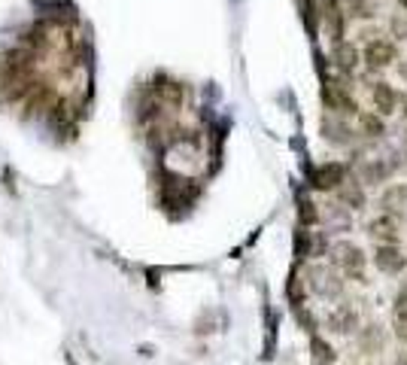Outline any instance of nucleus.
I'll return each instance as SVG.
<instances>
[{
    "mask_svg": "<svg viewBox=\"0 0 407 365\" xmlns=\"http://www.w3.org/2000/svg\"><path fill=\"white\" fill-rule=\"evenodd\" d=\"M340 201H344V204H350L353 207V210H359V207H365V192H362V182H340Z\"/></svg>",
    "mask_w": 407,
    "mask_h": 365,
    "instance_id": "12",
    "label": "nucleus"
},
{
    "mask_svg": "<svg viewBox=\"0 0 407 365\" xmlns=\"http://www.w3.org/2000/svg\"><path fill=\"white\" fill-rule=\"evenodd\" d=\"M371 347H374V350H380V347H383V335H380L377 326L365 329V335H362V350L371 353Z\"/></svg>",
    "mask_w": 407,
    "mask_h": 365,
    "instance_id": "18",
    "label": "nucleus"
},
{
    "mask_svg": "<svg viewBox=\"0 0 407 365\" xmlns=\"http://www.w3.org/2000/svg\"><path fill=\"white\" fill-rule=\"evenodd\" d=\"M368 235H371L374 240H380V244H398V226H395L392 217H377V219H371Z\"/></svg>",
    "mask_w": 407,
    "mask_h": 365,
    "instance_id": "9",
    "label": "nucleus"
},
{
    "mask_svg": "<svg viewBox=\"0 0 407 365\" xmlns=\"http://www.w3.org/2000/svg\"><path fill=\"white\" fill-rule=\"evenodd\" d=\"M362 128H365V134H371V137H380L386 131L383 119H380V116H374V113H365L362 116Z\"/></svg>",
    "mask_w": 407,
    "mask_h": 365,
    "instance_id": "17",
    "label": "nucleus"
},
{
    "mask_svg": "<svg viewBox=\"0 0 407 365\" xmlns=\"http://www.w3.org/2000/svg\"><path fill=\"white\" fill-rule=\"evenodd\" d=\"M395 332L401 341H407V289L395 298Z\"/></svg>",
    "mask_w": 407,
    "mask_h": 365,
    "instance_id": "13",
    "label": "nucleus"
},
{
    "mask_svg": "<svg viewBox=\"0 0 407 365\" xmlns=\"http://www.w3.org/2000/svg\"><path fill=\"white\" fill-rule=\"evenodd\" d=\"M346 15L350 19H371L374 15L371 0H346Z\"/></svg>",
    "mask_w": 407,
    "mask_h": 365,
    "instance_id": "15",
    "label": "nucleus"
},
{
    "mask_svg": "<svg viewBox=\"0 0 407 365\" xmlns=\"http://www.w3.org/2000/svg\"><path fill=\"white\" fill-rule=\"evenodd\" d=\"M395 61V43L392 40H377L374 37L368 46H365V64L371 70H383Z\"/></svg>",
    "mask_w": 407,
    "mask_h": 365,
    "instance_id": "3",
    "label": "nucleus"
},
{
    "mask_svg": "<svg viewBox=\"0 0 407 365\" xmlns=\"http://www.w3.org/2000/svg\"><path fill=\"white\" fill-rule=\"evenodd\" d=\"M392 31H395V37H398V40H407V22H404V19H398V15L392 19Z\"/></svg>",
    "mask_w": 407,
    "mask_h": 365,
    "instance_id": "19",
    "label": "nucleus"
},
{
    "mask_svg": "<svg viewBox=\"0 0 407 365\" xmlns=\"http://www.w3.org/2000/svg\"><path fill=\"white\" fill-rule=\"evenodd\" d=\"M389 164H383V162H368L362 168V177H365V182H383L386 177H389Z\"/></svg>",
    "mask_w": 407,
    "mask_h": 365,
    "instance_id": "14",
    "label": "nucleus"
},
{
    "mask_svg": "<svg viewBox=\"0 0 407 365\" xmlns=\"http://www.w3.org/2000/svg\"><path fill=\"white\" fill-rule=\"evenodd\" d=\"M401 77H404V79H407V61H404V64H401Z\"/></svg>",
    "mask_w": 407,
    "mask_h": 365,
    "instance_id": "20",
    "label": "nucleus"
},
{
    "mask_svg": "<svg viewBox=\"0 0 407 365\" xmlns=\"http://www.w3.org/2000/svg\"><path fill=\"white\" fill-rule=\"evenodd\" d=\"M383 207H386V217H404L407 213V186L398 182L389 192L383 195Z\"/></svg>",
    "mask_w": 407,
    "mask_h": 365,
    "instance_id": "10",
    "label": "nucleus"
},
{
    "mask_svg": "<svg viewBox=\"0 0 407 365\" xmlns=\"http://www.w3.org/2000/svg\"><path fill=\"white\" fill-rule=\"evenodd\" d=\"M398 3H401V6H404V10H407V0H398Z\"/></svg>",
    "mask_w": 407,
    "mask_h": 365,
    "instance_id": "22",
    "label": "nucleus"
},
{
    "mask_svg": "<svg viewBox=\"0 0 407 365\" xmlns=\"http://www.w3.org/2000/svg\"><path fill=\"white\" fill-rule=\"evenodd\" d=\"M356 323H359V313H356L350 304H340V308H335L326 317V326L335 332V335H350V332H356Z\"/></svg>",
    "mask_w": 407,
    "mask_h": 365,
    "instance_id": "6",
    "label": "nucleus"
},
{
    "mask_svg": "<svg viewBox=\"0 0 407 365\" xmlns=\"http://www.w3.org/2000/svg\"><path fill=\"white\" fill-rule=\"evenodd\" d=\"M344 180H346L344 164L328 162V164H322V168L317 171V177H313V186H317L319 192H331V189H337Z\"/></svg>",
    "mask_w": 407,
    "mask_h": 365,
    "instance_id": "7",
    "label": "nucleus"
},
{
    "mask_svg": "<svg viewBox=\"0 0 407 365\" xmlns=\"http://www.w3.org/2000/svg\"><path fill=\"white\" fill-rule=\"evenodd\" d=\"M313 362L317 365H331L335 362V350L328 344H322L319 338H313Z\"/></svg>",
    "mask_w": 407,
    "mask_h": 365,
    "instance_id": "16",
    "label": "nucleus"
},
{
    "mask_svg": "<svg viewBox=\"0 0 407 365\" xmlns=\"http://www.w3.org/2000/svg\"><path fill=\"white\" fill-rule=\"evenodd\" d=\"M374 265L383 274H401L407 268V259L398 250V244H380L377 253H374Z\"/></svg>",
    "mask_w": 407,
    "mask_h": 365,
    "instance_id": "4",
    "label": "nucleus"
},
{
    "mask_svg": "<svg viewBox=\"0 0 407 365\" xmlns=\"http://www.w3.org/2000/svg\"><path fill=\"white\" fill-rule=\"evenodd\" d=\"M401 104H404V113H407V95H404V98H401Z\"/></svg>",
    "mask_w": 407,
    "mask_h": 365,
    "instance_id": "21",
    "label": "nucleus"
},
{
    "mask_svg": "<svg viewBox=\"0 0 407 365\" xmlns=\"http://www.w3.org/2000/svg\"><path fill=\"white\" fill-rule=\"evenodd\" d=\"M307 277H310V289L319 298H337L344 293V280H340L331 268H326V265H313V268L307 271Z\"/></svg>",
    "mask_w": 407,
    "mask_h": 365,
    "instance_id": "2",
    "label": "nucleus"
},
{
    "mask_svg": "<svg viewBox=\"0 0 407 365\" xmlns=\"http://www.w3.org/2000/svg\"><path fill=\"white\" fill-rule=\"evenodd\" d=\"M331 259H335V265L346 274V277L365 280V253L356 244H350V240H340V244H335V247H331Z\"/></svg>",
    "mask_w": 407,
    "mask_h": 365,
    "instance_id": "1",
    "label": "nucleus"
},
{
    "mask_svg": "<svg viewBox=\"0 0 407 365\" xmlns=\"http://www.w3.org/2000/svg\"><path fill=\"white\" fill-rule=\"evenodd\" d=\"M322 101H326L328 110H335V113H356V101H353V95L346 91V86H340V82H328L326 88H322Z\"/></svg>",
    "mask_w": 407,
    "mask_h": 365,
    "instance_id": "5",
    "label": "nucleus"
},
{
    "mask_svg": "<svg viewBox=\"0 0 407 365\" xmlns=\"http://www.w3.org/2000/svg\"><path fill=\"white\" fill-rule=\"evenodd\" d=\"M371 101H374V110H377L380 116H389V113H395L398 95L392 91V86H389V82H374V88H371Z\"/></svg>",
    "mask_w": 407,
    "mask_h": 365,
    "instance_id": "8",
    "label": "nucleus"
},
{
    "mask_svg": "<svg viewBox=\"0 0 407 365\" xmlns=\"http://www.w3.org/2000/svg\"><path fill=\"white\" fill-rule=\"evenodd\" d=\"M331 58H335V64L344 73H353L356 64H359V52H356V46H350V43H337L335 52H331Z\"/></svg>",
    "mask_w": 407,
    "mask_h": 365,
    "instance_id": "11",
    "label": "nucleus"
}]
</instances>
